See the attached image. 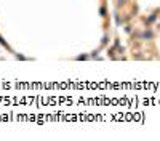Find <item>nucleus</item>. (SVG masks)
<instances>
[{"label":"nucleus","mask_w":160,"mask_h":141,"mask_svg":"<svg viewBox=\"0 0 160 141\" xmlns=\"http://www.w3.org/2000/svg\"><path fill=\"white\" fill-rule=\"evenodd\" d=\"M99 11H101V15H102V16H106V8H101Z\"/></svg>","instance_id":"nucleus-1"},{"label":"nucleus","mask_w":160,"mask_h":141,"mask_svg":"<svg viewBox=\"0 0 160 141\" xmlns=\"http://www.w3.org/2000/svg\"><path fill=\"white\" fill-rule=\"evenodd\" d=\"M119 3L120 5H125V3H127V0H119Z\"/></svg>","instance_id":"nucleus-2"}]
</instances>
